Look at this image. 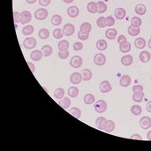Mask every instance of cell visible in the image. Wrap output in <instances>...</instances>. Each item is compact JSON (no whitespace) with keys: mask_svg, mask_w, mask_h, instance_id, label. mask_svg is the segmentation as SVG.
I'll list each match as a JSON object with an SVG mask.
<instances>
[{"mask_svg":"<svg viewBox=\"0 0 151 151\" xmlns=\"http://www.w3.org/2000/svg\"><path fill=\"white\" fill-rule=\"evenodd\" d=\"M107 104L106 101L104 100H98L94 104V109L97 113H103L107 111Z\"/></svg>","mask_w":151,"mask_h":151,"instance_id":"6da1fadb","label":"cell"},{"mask_svg":"<svg viewBox=\"0 0 151 151\" xmlns=\"http://www.w3.org/2000/svg\"><path fill=\"white\" fill-rule=\"evenodd\" d=\"M36 45H37V40L34 37H28L24 39L23 41V46L26 50H32L36 47Z\"/></svg>","mask_w":151,"mask_h":151,"instance_id":"7a4b0ae2","label":"cell"},{"mask_svg":"<svg viewBox=\"0 0 151 151\" xmlns=\"http://www.w3.org/2000/svg\"><path fill=\"white\" fill-rule=\"evenodd\" d=\"M32 19L31 13L28 10H24L19 14V23L22 24H28Z\"/></svg>","mask_w":151,"mask_h":151,"instance_id":"3957f363","label":"cell"},{"mask_svg":"<svg viewBox=\"0 0 151 151\" xmlns=\"http://www.w3.org/2000/svg\"><path fill=\"white\" fill-rule=\"evenodd\" d=\"M48 17V10L44 8L38 9L36 11L34 12V18L37 20H44Z\"/></svg>","mask_w":151,"mask_h":151,"instance_id":"277c9868","label":"cell"},{"mask_svg":"<svg viewBox=\"0 0 151 151\" xmlns=\"http://www.w3.org/2000/svg\"><path fill=\"white\" fill-rule=\"evenodd\" d=\"M82 63H83V60L81 56H74L72 57L71 61H70V65L71 67L77 69V68H80V67L82 66Z\"/></svg>","mask_w":151,"mask_h":151,"instance_id":"5b68a950","label":"cell"},{"mask_svg":"<svg viewBox=\"0 0 151 151\" xmlns=\"http://www.w3.org/2000/svg\"><path fill=\"white\" fill-rule=\"evenodd\" d=\"M140 125L143 129H149L151 128V118L148 116L141 117L140 120Z\"/></svg>","mask_w":151,"mask_h":151,"instance_id":"8992f818","label":"cell"},{"mask_svg":"<svg viewBox=\"0 0 151 151\" xmlns=\"http://www.w3.org/2000/svg\"><path fill=\"white\" fill-rule=\"evenodd\" d=\"M63 33L64 35L66 36H72L74 32H75V26L73 25L72 24H70V23H67L64 25L63 27Z\"/></svg>","mask_w":151,"mask_h":151,"instance_id":"52a82bcc","label":"cell"},{"mask_svg":"<svg viewBox=\"0 0 151 151\" xmlns=\"http://www.w3.org/2000/svg\"><path fill=\"white\" fill-rule=\"evenodd\" d=\"M93 61H94V63H95L97 66H99V67L104 66L107 61L106 56H104L103 54H102V53H98V54H97L94 56Z\"/></svg>","mask_w":151,"mask_h":151,"instance_id":"ba28073f","label":"cell"},{"mask_svg":"<svg viewBox=\"0 0 151 151\" xmlns=\"http://www.w3.org/2000/svg\"><path fill=\"white\" fill-rule=\"evenodd\" d=\"M115 129V123L112 120H106V122L103 124L102 130H104L107 133H112Z\"/></svg>","mask_w":151,"mask_h":151,"instance_id":"9c48e42d","label":"cell"},{"mask_svg":"<svg viewBox=\"0 0 151 151\" xmlns=\"http://www.w3.org/2000/svg\"><path fill=\"white\" fill-rule=\"evenodd\" d=\"M99 88H100L101 92H102V93H107V92H111L112 89V86L108 81H102L101 82Z\"/></svg>","mask_w":151,"mask_h":151,"instance_id":"30bf717a","label":"cell"},{"mask_svg":"<svg viewBox=\"0 0 151 151\" xmlns=\"http://www.w3.org/2000/svg\"><path fill=\"white\" fill-rule=\"evenodd\" d=\"M82 73L79 72H73L71 77H70V82L74 85H77V84L81 83V82L82 81Z\"/></svg>","mask_w":151,"mask_h":151,"instance_id":"8fae6325","label":"cell"},{"mask_svg":"<svg viewBox=\"0 0 151 151\" xmlns=\"http://www.w3.org/2000/svg\"><path fill=\"white\" fill-rule=\"evenodd\" d=\"M119 50L122 53H129L131 50V44L128 40H124L119 44Z\"/></svg>","mask_w":151,"mask_h":151,"instance_id":"7c38bea8","label":"cell"},{"mask_svg":"<svg viewBox=\"0 0 151 151\" xmlns=\"http://www.w3.org/2000/svg\"><path fill=\"white\" fill-rule=\"evenodd\" d=\"M131 77L129 75H123L121 77L120 81H119V85L123 87H128L129 85L131 84Z\"/></svg>","mask_w":151,"mask_h":151,"instance_id":"4fadbf2b","label":"cell"},{"mask_svg":"<svg viewBox=\"0 0 151 151\" xmlns=\"http://www.w3.org/2000/svg\"><path fill=\"white\" fill-rule=\"evenodd\" d=\"M67 14L71 18H77L79 15V9L77 6H71L67 9Z\"/></svg>","mask_w":151,"mask_h":151,"instance_id":"5bb4252c","label":"cell"},{"mask_svg":"<svg viewBox=\"0 0 151 151\" xmlns=\"http://www.w3.org/2000/svg\"><path fill=\"white\" fill-rule=\"evenodd\" d=\"M133 62H134V59H133V56L131 55H126V56H123L121 58V63L124 67L131 66L133 64Z\"/></svg>","mask_w":151,"mask_h":151,"instance_id":"9a60e30c","label":"cell"},{"mask_svg":"<svg viewBox=\"0 0 151 151\" xmlns=\"http://www.w3.org/2000/svg\"><path fill=\"white\" fill-rule=\"evenodd\" d=\"M43 56V53L41 50H34L30 54V58L34 62H39L42 59Z\"/></svg>","mask_w":151,"mask_h":151,"instance_id":"2e32d148","label":"cell"},{"mask_svg":"<svg viewBox=\"0 0 151 151\" xmlns=\"http://www.w3.org/2000/svg\"><path fill=\"white\" fill-rule=\"evenodd\" d=\"M114 14H115V17L117 18V19L122 20L126 16V10L123 8H117L115 9Z\"/></svg>","mask_w":151,"mask_h":151,"instance_id":"e0dca14e","label":"cell"},{"mask_svg":"<svg viewBox=\"0 0 151 151\" xmlns=\"http://www.w3.org/2000/svg\"><path fill=\"white\" fill-rule=\"evenodd\" d=\"M151 56L150 54L149 51L147 50H145V51H142L140 54V61L142 63H147V62H150V60Z\"/></svg>","mask_w":151,"mask_h":151,"instance_id":"ac0fdd59","label":"cell"},{"mask_svg":"<svg viewBox=\"0 0 151 151\" xmlns=\"http://www.w3.org/2000/svg\"><path fill=\"white\" fill-rule=\"evenodd\" d=\"M71 104H72V101L69 97H64L63 98L60 99V101H59V105L64 109H67L69 107L71 106Z\"/></svg>","mask_w":151,"mask_h":151,"instance_id":"d6986e66","label":"cell"},{"mask_svg":"<svg viewBox=\"0 0 151 151\" xmlns=\"http://www.w3.org/2000/svg\"><path fill=\"white\" fill-rule=\"evenodd\" d=\"M144 97H145L144 92H143V91H139V92H134L132 98H133V101L135 102H141L143 101Z\"/></svg>","mask_w":151,"mask_h":151,"instance_id":"ffe728a7","label":"cell"},{"mask_svg":"<svg viewBox=\"0 0 151 151\" xmlns=\"http://www.w3.org/2000/svg\"><path fill=\"white\" fill-rule=\"evenodd\" d=\"M117 34V31L116 29H107L105 35H106L107 39H115L116 36Z\"/></svg>","mask_w":151,"mask_h":151,"instance_id":"44dd1931","label":"cell"},{"mask_svg":"<svg viewBox=\"0 0 151 151\" xmlns=\"http://www.w3.org/2000/svg\"><path fill=\"white\" fill-rule=\"evenodd\" d=\"M92 30V25L88 22L82 23L80 27V31L84 34H89Z\"/></svg>","mask_w":151,"mask_h":151,"instance_id":"7402d4cb","label":"cell"},{"mask_svg":"<svg viewBox=\"0 0 151 151\" xmlns=\"http://www.w3.org/2000/svg\"><path fill=\"white\" fill-rule=\"evenodd\" d=\"M87 11L91 13V14H95L97 12V9H98V6H97V3L96 2H89L87 6Z\"/></svg>","mask_w":151,"mask_h":151,"instance_id":"603a6c76","label":"cell"},{"mask_svg":"<svg viewBox=\"0 0 151 151\" xmlns=\"http://www.w3.org/2000/svg\"><path fill=\"white\" fill-rule=\"evenodd\" d=\"M96 47H97V50H100V51L105 50L107 48V43L106 40H104V39H99L96 43Z\"/></svg>","mask_w":151,"mask_h":151,"instance_id":"cb8c5ba5","label":"cell"},{"mask_svg":"<svg viewBox=\"0 0 151 151\" xmlns=\"http://www.w3.org/2000/svg\"><path fill=\"white\" fill-rule=\"evenodd\" d=\"M134 45L138 49H144L146 45L145 39H144V38H141V37L136 39L134 40Z\"/></svg>","mask_w":151,"mask_h":151,"instance_id":"d4e9b609","label":"cell"},{"mask_svg":"<svg viewBox=\"0 0 151 151\" xmlns=\"http://www.w3.org/2000/svg\"><path fill=\"white\" fill-rule=\"evenodd\" d=\"M84 103L87 104V105H90V104H92L94 102H95V97L93 94L92 93H87L83 97Z\"/></svg>","mask_w":151,"mask_h":151,"instance_id":"484cf974","label":"cell"},{"mask_svg":"<svg viewBox=\"0 0 151 151\" xmlns=\"http://www.w3.org/2000/svg\"><path fill=\"white\" fill-rule=\"evenodd\" d=\"M41 51L43 53V56H45V57H48V56H51V54L53 52V49L50 45H45L41 48Z\"/></svg>","mask_w":151,"mask_h":151,"instance_id":"4316f807","label":"cell"},{"mask_svg":"<svg viewBox=\"0 0 151 151\" xmlns=\"http://www.w3.org/2000/svg\"><path fill=\"white\" fill-rule=\"evenodd\" d=\"M38 35H39V39H48V38H49V36H50V31H49V29H45V28L41 29H39V33H38Z\"/></svg>","mask_w":151,"mask_h":151,"instance_id":"83f0119b","label":"cell"},{"mask_svg":"<svg viewBox=\"0 0 151 151\" xmlns=\"http://www.w3.org/2000/svg\"><path fill=\"white\" fill-rule=\"evenodd\" d=\"M81 73H82V79L86 82L90 81L92 77V73L89 69H83Z\"/></svg>","mask_w":151,"mask_h":151,"instance_id":"f1b7e54d","label":"cell"},{"mask_svg":"<svg viewBox=\"0 0 151 151\" xmlns=\"http://www.w3.org/2000/svg\"><path fill=\"white\" fill-rule=\"evenodd\" d=\"M50 22H51V24L53 25L58 26V25H60L62 23V17L61 15H59V14H55V15H53L52 18H51Z\"/></svg>","mask_w":151,"mask_h":151,"instance_id":"f546056e","label":"cell"},{"mask_svg":"<svg viewBox=\"0 0 151 151\" xmlns=\"http://www.w3.org/2000/svg\"><path fill=\"white\" fill-rule=\"evenodd\" d=\"M135 13L138 14L139 15H144L146 13V6L145 4H137L135 7Z\"/></svg>","mask_w":151,"mask_h":151,"instance_id":"4dcf8cb0","label":"cell"},{"mask_svg":"<svg viewBox=\"0 0 151 151\" xmlns=\"http://www.w3.org/2000/svg\"><path fill=\"white\" fill-rule=\"evenodd\" d=\"M58 49L61 51H64V50H68L69 49V42L66 40V39H63L59 41L58 43Z\"/></svg>","mask_w":151,"mask_h":151,"instance_id":"1f68e13d","label":"cell"},{"mask_svg":"<svg viewBox=\"0 0 151 151\" xmlns=\"http://www.w3.org/2000/svg\"><path fill=\"white\" fill-rule=\"evenodd\" d=\"M64 95H65V90L62 87H58L54 92V97L56 99H59V100L62 99L64 97Z\"/></svg>","mask_w":151,"mask_h":151,"instance_id":"d6a6232c","label":"cell"},{"mask_svg":"<svg viewBox=\"0 0 151 151\" xmlns=\"http://www.w3.org/2000/svg\"><path fill=\"white\" fill-rule=\"evenodd\" d=\"M67 93H68L69 97H72V98L77 97L79 95V89L77 87H71L68 89Z\"/></svg>","mask_w":151,"mask_h":151,"instance_id":"836d02e7","label":"cell"},{"mask_svg":"<svg viewBox=\"0 0 151 151\" xmlns=\"http://www.w3.org/2000/svg\"><path fill=\"white\" fill-rule=\"evenodd\" d=\"M34 31V29L32 25H26L24 26L22 29V34L25 36H28V35H30L32 34Z\"/></svg>","mask_w":151,"mask_h":151,"instance_id":"e575fe53","label":"cell"},{"mask_svg":"<svg viewBox=\"0 0 151 151\" xmlns=\"http://www.w3.org/2000/svg\"><path fill=\"white\" fill-rule=\"evenodd\" d=\"M69 113H71L73 117H75L76 118H80L82 115V111L77 107H74L72 108H71V110H69Z\"/></svg>","mask_w":151,"mask_h":151,"instance_id":"d590c367","label":"cell"},{"mask_svg":"<svg viewBox=\"0 0 151 151\" xmlns=\"http://www.w3.org/2000/svg\"><path fill=\"white\" fill-rule=\"evenodd\" d=\"M106 120L107 119L104 117H97V118L96 119V122H95L96 127H97L98 129H100V130H102L103 124H104V123L106 122Z\"/></svg>","mask_w":151,"mask_h":151,"instance_id":"8d00e7d4","label":"cell"},{"mask_svg":"<svg viewBox=\"0 0 151 151\" xmlns=\"http://www.w3.org/2000/svg\"><path fill=\"white\" fill-rule=\"evenodd\" d=\"M142 24V19L138 17H133L131 19V25L135 28H140Z\"/></svg>","mask_w":151,"mask_h":151,"instance_id":"74e56055","label":"cell"},{"mask_svg":"<svg viewBox=\"0 0 151 151\" xmlns=\"http://www.w3.org/2000/svg\"><path fill=\"white\" fill-rule=\"evenodd\" d=\"M97 6H98L97 13H99V14H103V13H105V12L107 11V4L104 2H102V1H98V2H97Z\"/></svg>","mask_w":151,"mask_h":151,"instance_id":"f35d334b","label":"cell"},{"mask_svg":"<svg viewBox=\"0 0 151 151\" xmlns=\"http://www.w3.org/2000/svg\"><path fill=\"white\" fill-rule=\"evenodd\" d=\"M130 111L134 116H140L141 112H142V107L139 106V105H134V106H132Z\"/></svg>","mask_w":151,"mask_h":151,"instance_id":"ab89813d","label":"cell"},{"mask_svg":"<svg viewBox=\"0 0 151 151\" xmlns=\"http://www.w3.org/2000/svg\"><path fill=\"white\" fill-rule=\"evenodd\" d=\"M128 33L131 35V36H137L140 33V28H135L134 26L130 25L128 29Z\"/></svg>","mask_w":151,"mask_h":151,"instance_id":"60d3db41","label":"cell"},{"mask_svg":"<svg viewBox=\"0 0 151 151\" xmlns=\"http://www.w3.org/2000/svg\"><path fill=\"white\" fill-rule=\"evenodd\" d=\"M63 35H64V33H63V29H54V31H53V36H54V38L56 39H62V37H63Z\"/></svg>","mask_w":151,"mask_h":151,"instance_id":"b9f144b4","label":"cell"},{"mask_svg":"<svg viewBox=\"0 0 151 151\" xmlns=\"http://www.w3.org/2000/svg\"><path fill=\"white\" fill-rule=\"evenodd\" d=\"M97 24L99 28H104L107 26L106 24V18L105 17H100L97 20Z\"/></svg>","mask_w":151,"mask_h":151,"instance_id":"7bdbcfd3","label":"cell"},{"mask_svg":"<svg viewBox=\"0 0 151 151\" xmlns=\"http://www.w3.org/2000/svg\"><path fill=\"white\" fill-rule=\"evenodd\" d=\"M69 55H70V52L68 50H64V51L59 50V52H58V56L62 60H66L67 58H68Z\"/></svg>","mask_w":151,"mask_h":151,"instance_id":"ee69618b","label":"cell"},{"mask_svg":"<svg viewBox=\"0 0 151 151\" xmlns=\"http://www.w3.org/2000/svg\"><path fill=\"white\" fill-rule=\"evenodd\" d=\"M106 24H107V26H108V27H112V25H114V24H115V19H114V18H113L112 16L107 17Z\"/></svg>","mask_w":151,"mask_h":151,"instance_id":"f6af8a7d","label":"cell"},{"mask_svg":"<svg viewBox=\"0 0 151 151\" xmlns=\"http://www.w3.org/2000/svg\"><path fill=\"white\" fill-rule=\"evenodd\" d=\"M77 36H78V39H81V40H87V39L89 38V34H84L82 33L81 31H79L77 33Z\"/></svg>","mask_w":151,"mask_h":151,"instance_id":"bcb514c9","label":"cell"},{"mask_svg":"<svg viewBox=\"0 0 151 151\" xmlns=\"http://www.w3.org/2000/svg\"><path fill=\"white\" fill-rule=\"evenodd\" d=\"M82 48H83V44L82 42H76L73 45V49L76 51H79V50H82Z\"/></svg>","mask_w":151,"mask_h":151,"instance_id":"7dc6e473","label":"cell"},{"mask_svg":"<svg viewBox=\"0 0 151 151\" xmlns=\"http://www.w3.org/2000/svg\"><path fill=\"white\" fill-rule=\"evenodd\" d=\"M50 1L51 0H39V4L40 6L45 7V6H48L50 4Z\"/></svg>","mask_w":151,"mask_h":151,"instance_id":"c3c4849f","label":"cell"},{"mask_svg":"<svg viewBox=\"0 0 151 151\" xmlns=\"http://www.w3.org/2000/svg\"><path fill=\"white\" fill-rule=\"evenodd\" d=\"M19 14L20 13H19V12L14 11V20L15 24L19 22Z\"/></svg>","mask_w":151,"mask_h":151,"instance_id":"681fc988","label":"cell"},{"mask_svg":"<svg viewBox=\"0 0 151 151\" xmlns=\"http://www.w3.org/2000/svg\"><path fill=\"white\" fill-rule=\"evenodd\" d=\"M144 90V87L142 85H135L133 87V92H139V91H143Z\"/></svg>","mask_w":151,"mask_h":151,"instance_id":"f907efd6","label":"cell"},{"mask_svg":"<svg viewBox=\"0 0 151 151\" xmlns=\"http://www.w3.org/2000/svg\"><path fill=\"white\" fill-rule=\"evenodd\" d=\"M124 40H127V38H126V36L123 35V34H120V35L117 37V43H118V44H120L121 42H123Z\"/></svg>","mask_w":151,"mask_h":151,"instance_id":"816d5d0a","label":"cell"},{"mask_svg":"<svg viewBox=\"0 0 151 151\" xmlns=\"http://www.w3.org/2000/svg\"><path fill=\"white\" fill-rule=\"evenodd\" d=\"M130 139L131 140H142V137L140 136V134H133L131 137H130Z\"/></svg>","mask_w":151,"mask_h":151,"instance_id":"f5cc1de1","label":"cell"},{"mask_svg":"<svg viewBox=\"0 0 151 151\" xmlns=\"http://www.w3.org/2000/svg\"><path fill=\"white\" fill-rule=\"evenodd\" d=\"M27 64H28L29 67V69H30V71L32 72V73L34 72V71H35V67H34V65L33 63L27 62Z\"/></svg>","mask_w":151,"mask_h":151,"instance_id":"db71d44e","label":"cell"},{"mask_svg":"<svg viewBox=\"0 0 151 151\" xmlns=\"http://www.w3.org/2000/svg\"><path fill=\"white\" fill-rule=\"evenodd\" d=\"M146 110L149 112H151V101H150V102L146 104Z\"/></svg>","mask_w":151,"mask_h":151,"instance_id":"11a10c76","label":"cell"},{"mask_svg":"<svg viewBox=\"0 0 151 151\" xmlns=\"http://www.w3.org/2000/svg\"><path fill=\"white\" fill-rule=\"evenodd\" d=\"M28 4H34L37 0H25Z\"/></svg>","mask_w":151,"mask_h":151,"instance_id":"9f6ffc18","label":"cell"},{"mask_svg":"<svg viewBox=\"0 0 151 151\" xmlns=\"http://www.w3.org/2000/svg\"><path fill=\"white\" fill-rule=\"evenodd\" d=\"M147 139L149 140H151V130L150 131H149L148 134H147Z\"/></svg>","mask_w":151,"mask_h":151,"instance_id":"6f0895ef","label":"cell"},{"mask_svg":"<svg viewBox=\"0 0 151 151\" xmlns=\"http://www.w3.org/2000/svg\"><path fill=\"white\" fill-rule=\"evenodd\" d=\"M74 0H63V2L64 3H66V4H71V3H72Z\"/></svg>","mask_w":151,"mask_h":151,"instance_id":"680465c9","label":"cell"},{"mask_svg":"<svg viewBox=\"0 0 151 151\" xmlns=\"http://www.w3.org/2000/svg\"><path fill=\"white\" fill-rule=\"evenodd\" d=\"M148 45H149V47L151 49V37H150V39L149 40V43H148Z\"/></svg>","mask_w":151,"mask_h":151,"instance_id":"91938a15","label":"cell"},{"mask_svg":"<svg viewBox=\"0 0 151 151\" xmlns=\"http://www.w3.org/2000/svg\"><path fill=\"white\" fill-rule=\"evenodd\" d=\"M150 80H151V76H150Z\"/></svg>","mask_w":151,"mask_h":151,"instance_id":"94428289","label":"cell"},{"mask_svg":"<svg viewBox=\"0 0 151 151\" xmlns=\"http://www.w3.org/2000/svg\"><path fill=\"white\" fill-rule=\"evenodd\" d=\"M150 37H151V34H150Z\"/></svg>","mask_w":151,"mask_h":151,"instance_id":"6125c7cd","label":"cell"}]
</instances>
